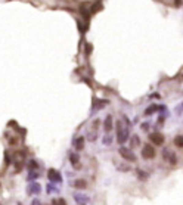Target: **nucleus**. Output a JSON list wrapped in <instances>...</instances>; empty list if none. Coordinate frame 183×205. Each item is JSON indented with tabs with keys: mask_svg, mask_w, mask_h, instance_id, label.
<instances>
[{
	"mask_svg": "<svg viewBox=\"0 0 183 205\" xmlns=\"http://www.w3.org/2000/svg\"><path fill=\"white\" fill-rule=\"evenodd\" d=\"M155 154H157V152H155V148L152 145H149V143L142 148V156H143L145 159H154V158H155Z\"/></svg>",
	"mask_w": 183,
	"mask_h": 205,
	"instance_id": "obj_3",
	"label": "nucleus"
},
{
	"mask_svg": "<svg viewBox=\"0 0 183 205\" xmlns=\"http://www.w3.org/2000/svg\"><path fill=\"white\" fill-rule=\"evenodd\" d=\"M78 161H80V156L77 154H71L69 155V163L73 165H78Z\"/></svg>",
	"mask_w": 183,
	"mask_h": 205,
	"instance_id": "obj_12",
	"label": "nucleus"
},
{
	"mask_svg": "<svg viewBox=\"0 0 183 205\" xmlns=\"http://www.w3.org/2000/svg\"><path fill=\"white\" fill-rule=\"evenodd\" d=\"M40 190H42L40 183H37V181H31V183H28V188H27V193H28V195H39V193H40Z\"/></svg>",
	"mask_w": 183,
	"mask_h": 205,
	"instance_id": "obj_5",
	"label": "nucleus"
},
{
	"mask_svg": "<svg viewBox=\"0 0 183 205\" xmlns=\"http://www.w3.org/2000/svg\"><path fill=\"white\" fill-rule=\"evenodd\" d=\"M127 139H129V130L123 126L121 121H118L117 123V140H118V143H124V142H127Z\"/></svg>",
	"mask_w": 183,
	"mask_h": 205,
	"instance_id": "obj_1",
	"label": "nucleus"
},
{
	"mask_svg": "<svg viewBox=\"0 0 183 205\" xmlns=\"http://www.w3.org/2000/svg\"><path fill=\"white\" fill-rule=\"evenodd\" d=\"M142 128H143V130H148V128H149L148 123H143V124H142Z\"/></svg>",
	"mask_w": 183,
	"mask_h": 205,
	"instance_id": "obj_22",
	"label": "nucleus"
},
{
	"mask_svg": "<svg viewBox=\"0 0 183 205\" xmlns=\"http://www.w3.org/2000/svg\"><path fill=\"white\" fill-rule=\"evenodd\" d=\"M162 155H164V159L168 161L170 164H176V163H177V156H176L171 151H167V149H166V151L162 152Z\"/></svg>",
	"mask_w": 183,
	"mask_h": 205,
	"instance_id": "obj_7",
	"label": "nucleus"
},
{
	"mask_svg": "<svg viewBox=\"0 0 183 205\" xmlns=\"http://www.w3.org/2000/svg\"><path fill=\"white\" fill-rule=\"evenodd\" d=\"M149 140L154 143V145L161 146L162 143H164V136H162L161 133H152V134H149Z\"/></svg>",
	"mask_w": 183,
	"mask_h": 205,
	"instance_id": "obj_6",
	"label": "nucleus"
},
{
	"mask_svg": "<svg viewBox=\"0 0 183 205\" xmlns=\"http://www.w3.org/2000/svg\"><path fill=\"white\" fill-rule=\"evenodd\" d=\"M159 108L158 106H157V105H151L149 108H146V111H145V114H146V115H151V114H154V112L155 111H158Z\"/></svg>",
	"mask_w": 183,
	"mask_h": 205,
	"instance_id": "obj_15",
	"label": "nucleus"
},
{
	"mask_svg": "<svg viewBox=\"0 0 183 205\" xmlns=\"http://www.w3.org/2000/svg\"><path fill=\"white\" fill-rule=\"evenodd\" d=\"M39 176H40V173H37V171H34V170H30L28 180H34V181H35V179H39Z\"/></svg>",
	"mask_w": 183,
	"mask_h": 205,
	"instance_id": "obj_16",
	"label": "nucleus"
},
{
	"mask_svg": "<svg viewBox=\"0 0 183 205\" xmlns=\"http://www.w3.org/2000/svg\"><path fill=\"white\" fill-rule=\"evenodd\" d=\"M31 205H42V202H40L39 199H34L33 202H31Z\"/></svg>",
	"mask_w": 183,
	"mask_h": 205,
	"instance_id": "obj_21",
	"label": "nucleus"
},
{
	"mask_svg": "<svg viewBox=\"0 0 183 205\" xmlns=\"http://www.w3.org/2000/svg\"><path fill=\"white\" fill-rule=\"evenodd\" d=\"M103 127H105V131H106V133L112 130V117H111V115H108V117L105 118V124H103Z\"/></svg>",
	"mask_w": 183,
	"mask_h": 205,
	"instance_id": "obj_11",
	"label": "nucleus"
},
{
	"mask_svg": "<svg viewBox=\"0 0 183 205\" xmlns=\"http://www.w3.org/2000/svg\"><path fill=\"white\" fill-rule=\"evenodd\" d=\"M52 205H67V201L64 198H55L52 199Z\"/></svg>",
	"mask_w": 183,
	"mask_h": 205,
	"instance_id": "obj_14",
	"label": "nucleus"
},
{
	"mask_svg": "<svg viewBox=\"0 0 183 205\" xmlns=\"http://www.w3.org/2000/svg\"><path fill=\"white\" fill-rule=\"evenodd\" d=\"M174 145L177 148H183V134H179L174 137Z\"/></svg>",
	"mask_w": 183,
	"mask_h": 205,
	"instance_id": "obj_13",
	"label": "nucleus"
},
{
	"mask_svg": "<svg viewBox=\"0 0 183 205\" xmlns=\"http://www.w3.org/2000/svg\"><path fill=\"white\" fill-rule=\"evenodd\" d=\"M139 143H140V140H139V137L134 134L133 139H132V146H139Z\"/></svg>",
	"mask_w": 183,
	"mask_h": 205,
	"instance_id": "obj_19",
	"label": "nucleus"
},
{
	"mask_svg": "<svg viewBox=\"0 0 183 205\" xmlns=\"http://www.w3.org/2000/svg\"><path fill=\"white\" fill-rule=\"evenodd\" d=\"M118 154L121 155L123 158H124L125 161H129V163H134L136 161V155L129 149V148H124V146H121L120 149H118Z\"/></svg>",
	"mask_w": 183,
	"mask_h": 205,
	"instance_id": "obj_2",
	"label": "nucleus"
},
{
	"mask_svg": "<svg viewBox=\"0 0 183 205\" xmlns=\"http://www.w3.org/2000/svg\"><path fill=\"white\" fill-rule=\"evenodd\" d=\"M74 201L78 205H86L89 202V198L86 195H81V193H74Z\"/></svg>",
	"mask_w": 183,
	"mask_h": 205,
	"instance_id": "obj_8",
	"label": "nucleus"
},
{
	"mask_svg": "<svg viewBox=\"0 0 183 205\" xmlns=\"http://www.w3.org/2000/svg\"><path fill=\"white\" fill-rule=\"evenodd\" d=\"M137 176H139V177H140V179H146V177H148V176H146V174H145V173H142V170H139V168H137Z\"/></svg>",
	"mask_w": 183,
	"mask_h": 205,
	"instance_id": "obj_20",
	"label": "nucleus"
},
{
	"mask_svg": "<svg viewBox=\"0 0 183 205\" xmlns=\"http://www.w3.org/2000/svg\"><path fill=\"white\" fill-rule=\"evenodd\" d=\"M28 168H30V170H37V168H39V164H37V161L31 159V161L28 163Z\"/></svg>",
	"mask_w": 183,
	"mask_h": 205,
	"instance_id": "obj_18",
	"label": "nucleus"
},
{
	"mask_svg": "<svg viewBox=\"0 0 183 205\" xmlns=\"http://www.w3.org/2000/svg\"><path fill=\"white\" fill-rule=\"evenodd\" d=\"M47 179L52 181V183H62V176L58 170L55 168H49L47 170Z\"/></svg>",
	"mask_w": 183,
	"mask_h": 205,
	"instance_id": "obj_4",
	"label": "nucleus"
},
{
	"mask_svg": "<svg viewBox=\"0 0 183 205\" xmlns=\"http://www.w3.org/2000/svg\"><path fill=\"white\" fill-rule=\"evenodd\" d=\"M73 188H75V189H86L87 188V183H86V180H83V179H77L73 183Z\"/></svg>",
	"mask_w": 183,
	"mask_h": 205,
	"instance_id": "obj_9",
	"label": "nucleus"
},
{
	"mask_svg": "<svg viewBox=\"0 0 183 205\" xmlns=\"http://www.w3.org/2000/svg\"><path fill=\"white\" fill-rule=\"evenodd\" d=\"M74 146H75V149L77 151H81L84 148V137L81 136V137H78V139H75L74 140Z\"/></svg>",
	"mask_w": 183,
	"mask_h": 205,
	"instance_id": "obj_10",
	"label": "nucleus"
},
{
	"mask_svg": "<svg viewBox=\"0 0 183 205\" xmlns=\"http://www.w3.org/2000/svg\"><path fill=\"white\" fill-rule=\"evenodd\" d=\"M100 9H102V3H100V2H98V3H95V5L92 6L90 12H92V13H95V12H98V10H100Z\"/></svg>",
	"mask_w": 183,
	"mask_h": 205,
	"instance_id": "obj_17",
	"label": "nucleus"
}]
</instances>
